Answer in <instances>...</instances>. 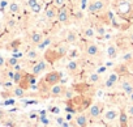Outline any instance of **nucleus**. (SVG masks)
Masks as SVG:
<instances>
[{"mask_svg": "<svg viewBox=\"0 0 133 127\" xmlns=\"http://www.w3.org/2000/svg\"><path fill=\"white\" fill-rule=\"evenodd\" d=\"M115 8H116V12L120 16H125L132 11V3L127 2V0H120V2H117L115 4Z\"/></svg>", "mask_w": 133, "mask_h": 127, "instance_id": "1", "label": "nucleus"}, {"mask_svg": "<svg viewBox=\"0 0 133 127\" xmlns=\"http://www.w3.org/2000/svg\"><path fill=\"white\" fill-rule=\"evenodd\" d=\"M106 7V3L103 0H93V2L88 5V11L90 13H98L101 11H103Z\"/></svg>", "mask_w": 133, "mask_h": 127, "instance_id": "2", "label": "nucleus"}, {"mask_svg": "<svg viewBox=\"0 0 133 127\" xmlns=\"http://www.w3.org/2000/svg\"><path fill=\"white\" fill-rule=\"evenodd\" d=\"M60 79H61V74H59V72L54 71V72H50V74H47V75H46L44 81H46V84H48L50 87H52V85L57 84V83L60 81Z\"/></svg>", "mask_w": 133, "mask_h": 127, "instance_id": "3", "label": "nucleus"}, {"mask_svg": "<svg viewBox=\"0 0 133 127\" xmlns=\"http://www.w3.org/2000/svg\"><path fill=\"white\" fill-rule=\"evenodd\" d=\"M57 20H59L61 24L68 22V20H69V11L66 9L65 5L57 9Z\"/></svg>", "mask_w": 133, "mask_h": 127, "instance_id": "4", "label": "nucleus"}, {"mask_svg": "<svg viewBox=\"0 0 133 127\" xmlns=\"http://www.w3.org/2000/svg\"><path fill=\"white\" fill-rule=\"evenodd\" d=\"M102 110H103L102 104H99V102L93 104V105L90 106V109H89V115H90L91 118H98V117L102 114Z\"/></svg>", "mask_w": 133, "mask_h": 127, "instance_id": "5", "label": "nucleus"}, {"mask_svg": "<svg viewBox=\"0 0 133 127\" xmlns=\"http://www.w3.org/2000/svg\"><path fill=\"white\" fill-rule=\"evenodd\" d=\"M119 115H120V113H119L116 109H108V110H106V113H104V119H106L107 122H114V120L117 119Z\"/></svg>", "mask_w": 133, "mask_h": 127, "instance_id": "6", "label": "nucleus"}, {"mask_svg": "<svg viewBox=\"0 0 133 127\" xmlns=\"http://www.w3.org/2000/svg\"><path fill=\"white\" fill-rule=\"evenodd\" d=\"M47 68V64H46V62L44 60H41V62H38L37 64L33 67V70H31V72H33V75H41L44 70Z\"/></svg>", "mask_w": 133, "mask_h": 127, "instance_id": "7", "label": "nucleus"}, {"mask_svg": "<svg viewBox=\"0 0 133 127\" xmlns=\"http://www.w3.org/2000/svg\"><path fill=\"white\" fill-rule=\"evenodd\" d=\"M98 54H99V47H98L95 43H91V45H89V46L86 47V55H88V56L93 58V56H97Z\"/></svg>", "mask_w": 133, "mask_h": 127, "instance_id": "8", "label": "nucleus"}, {"mask_svg": "<svg viewBox=\"0 0 133 127\" xmlns=\"http://www.w3.org/2000/svg\"><path fill=\"white\" fill-rule=\"evenodd\" d=\"M75 123L78 127H85V126H88V117L85 114H78L75 118Z\"/></svg>", "mask_w": 133, "mask_h": 127, "instance_id": "9", "label": "nucleus"}, {"mask_svg": "<svg viewBox=\"0 0 133 127\" xmlns=\"http://www.w3.org/2000/svg\"><path fill=\"white\" fill-rule=\"evenodd\" d=\"M117 80H119V74H117V72L110 74V76H108V79H107V81H106V87H107V88L114 87V85L117 83Z\"/></svg>", "mask_w": 133, "mask_h": 127, "instance_id": "10", "label": "nucleus"}, {"mask_svg": "<svg viewBox=\"0 0 133 127\" xmlns=\"http://www.w3.org/2000/svg\"><path fill=\"white\" fill-rule=\"evenodd\" d=\"M64 90H65V89H64L63 85H60V84H55V85L51 87V89H50V94L54 96V97H57V96H60Z\"/></svg>", "mask_w": 133, "mask_h": 127, "instance_id": "11", "label": "nucleus"}, {"mask_svg": "<svg viewBox=\"0 0 133 127\" xmlns=\"http://www.w3.org/2000/svg\"><path fill=\"white\" fill-rule=\"evenodd\" d=\"M57 7L55 5V7H48L47 9H46V19L47 20H54L55 17H57Z\"/></svg>", "mask_w": 133, "mask_h": 127, "instance_id": "12", "label": "nucleus"}, {"mask_svg": "<svg viewBox=\"0 0 133 127\" xmlns=\"http://www.w3.org/2000/svg\"><path fill=\"white\" fill-rule=\"evenodd\" d=\"M30 41H31L34 45H39V43L43 41V34H42V33H38V32L31 33V35H30Z\"/></svg>", "mask_w": 133, "mask_h": 127, "instance_id": "13", "label": "nucleus"}, {"mask_svg": "<svg viewBox=\"0 0 133 127\" xmlns=\"http://www.w3.org/2000/svg\"><path fill=\"white\" fill-rule=\"evenodd\" d=\"M95 34H97V32H95V28H93V26H88L85 30H84V37H86V38H94L95 37Z\"/></svg>", "mask_w": 133, "mask_h": 127, "instance_id": "14", "label": "nucleus"}, {"mask_svg": "<svg viewBox=\"0 0 133 127\" xmlns=\"http://www.w3.org/2000/svg\"><path fill=\"white\" fill-rule=\"evenodd\" d=\"M121 88H123V90H124V93H125L127 96H130V94L133 93V85H132L129 81H124L123 85H121Z\"/></svg>", "mask_w": 133, "mask_h": 127, "instance_id": "15", "label": "nucleus"}, {"mask_svg": "<svg viewBox=\"0 0 133 127\" xmlns=\"http://www.w3.org/2000/svg\"><path fill=\"white\" fill-rule=\"evenodd\" d=\"M107 55H108L110 59H116V56H117V50H116V47H115L114 45H110V46L107 47Z\"/></svg>", "mask_w": 133, "mask_h": 127, "instance_id": "16", "label": "nucleus"}, {"mask_svg": "<svg viewBox=\"0 0 133 127\" xmlns=\"http://www.w3.org/2000/svg\"><path fill=\"white\" fill-rule=\"evenodd\" d=\"M8 9H9V12L12 13V15H16V13H18L20 12V4L18 3H11V4H8Z\"/></svg>", "mask_w": 133, "mask_h": 127, "instance_id": "17", "label": "nucleus"}, {"mask_svg": "<svg viewBox=\"0 0 133 127\" xmlns=\"http://www.w3.org/2000/svg\"><path fill=\"white\" fill-rule=\"evenodd\" d=\"M65 41L68 42V43H76V41H77V35H76V33L69 32L68 34H66V37H65Z\"/></svg>", "mask_w": 133, "mask_h": 127, "instance_id": "18", "label": "nucleus"}, {"mask_svg": "<svg viewBox=\"0 0 133 127\" xmlns=\"http://www.w3.org/2000/svg\"><path fill=\"white\" fill-rule=\"evenodd\" d=\"M26 58H28L29 60H35V59L38 58V52H37L34 49H30V50H28V52H26Z\"/></svg>", "mask_w": 133, "mask_h": 127, "instance_id": "19", "label": "nucleus"}, {"mask_svg": "<svg viewBox=\"0 0 133 127\" xmlns=\"http://www.w3.org/2000/svg\"><path fill=\"white\" fill-rule=\"evenodd\" d=\"M77 68H78V64H77V62H76V60H72V62H69L68 64H66V70L71 71V72L77 71Z\"/></svg>", "mask_w": 133, "mask_h": 127, "instance_id": "20", "label": "nucleus"}, {"mask_svg": "<svg viewBox=\"0 0 133 127\" xmlns=\"http://www.w3.org/2000/svg\"><path fill=\"white\" fill-rule=\"evenodd\" d=\"M7 64L9 66V67H15L16 64H18V58L15 55V56H12V58H9L8 60H7Z\"/></svg>", "mask_w": 133, "mask_h": 127, "instance_id": "21", "label": "nucleus"}, {"mask_svg": "<svg viewBox=\"0 0 133 127\" xmlns=\"http://www.w3.org/2000/svg\"><path fill=\"white\" fill-rule=\"evenodd\" d=\"M30 11H31L33 13H41V11H42V4L38 2V3L34 4L33 7H30Z\"/></svg>", "mask_w": 133, "mask_h": 127, "instance_id": "22", "label": "nucleus"}, {"mask_svg": "<svg viewBox=\"0 0 133 127\" xmlns=\"http://www.w3.org/2000/svg\"><path fill=\"white\" fill-rule=\"evenodd\" d=\"M13 94H15L16 97H24V96H25V90L18 87V88H15V89H13Z\"/></svg>", "mask_w": 133, "mask_h": 127, "instance_id": "23", "label": "nucleus"}, {"mask_svg": "<svg viewBox=\"0 0 133 127\" xmlns=\"http://www.w3.org/2000/svg\"><path fill=\"white\" fill-rule=\"evenodd\" d=\"M95 32L99 34V35H106V29H104V26H102V25H95Z\"/></svg>", "mask_w": 133, "mask_h": 127, "instance_id": "24", "label": "nucleus"}, {"mask_svg": "<svg viewBox=\"0 0 133 127\" xmlns=\"http://www.w3.org/2000/svg\"><path fill=\"white\" fill-rule=\"evenodd\" d=\"M21 79H22V74L20 72V71H15V76H13V81L16 83V84H18L20 81H21Z\"/></svg>", "mask_w": 133, "mask_h": 127, "instance_id": "25", "label": "nucleus"}, {"mask_svg": "<svg viewBox=\"0 0 133 127\" xmlns=\"http://www.w3.org/2000/svg\"><path fill=\"white\" fill-rule=\"evenodd\" d=\"M89 80H90V83H98L99 81V74L97 72V74H91L90 76H89Z\"/></svg>", "mask_w": 133, "mask_h": 127, "instance_id": "26", "label": "nucleus"}, {"mask_svg": "<svg viewBox=\"0 0 133 127\" xmlns=\"http://www.w3.org/2000/svg\"><path fill=\"white\" fill-rule=\"evenodd\" d=\"M120 124L123 126V124H127V114L125 113H120Z\"/></svg>", "mask_w": 133, "mask_h": 127, "instance_id": "27", "label": "nucleus"}, {"mask_svg": "<svg viewBox=\"0 0 133 127\" xmlns=\"http://www.w3.org/2000/svg\"><path fill=\"white\" fill-rule=\"evenodd\" d=\"M54 3L57 8H61V7L65 5V0H54Z\"/></svg>", "mask_w": 133, "mask_h": 127, "instance_id": "28", "label": "nucleus"}, {"mask_svg": "<svg viewBox=\"0 0 133 127\" xmlns=\"http://www.w3.org/2000/svg\"><path fill=\"white\" fill-rule=\"evenodd\" d=\"M73 94H75V93H73L72 89H65V98H66V100H69L71 97H73Z\"/></svg>", "mask_w": 133, "mask_h": 127, "instance_id": "29", "label": "nucleus"}, {"mask_svg": "<svg viewBox=\"0 0 133 127\" xmlns=\"http://www.w3.org/2000/svg\"><path fill=\"white\" fill-rule=\"evenodd\" d=\"M123 59L127 60V62H128V60H132V59H133V54H130V52H129V54H125V55L123 56Z\"/></svg>", "mask_w": 133, "mask_h": 127, "instance_id": "30", "label": "nucleus"}, {"mask_svg": "<svg viewBox=\"0 0 133 127\" xmlns=\"http://www.w3.org/2000/svg\"><path fill=\"white\" fill-rule=\"evenodd\" d=\"M7 5H8V2H7V0H2V2H0V9H4Z\"/></svg>", "mask_w": 133, "mask_h": 127, "instance_id": "31", "label": "nucleus"}, {"mask_svg": "<svg viewBox=\"0 0 133 127\" xmlns=\"http://www.w3.org/2000/svg\"><path fill=\"white\" fill-rule=\"evenodd\" d=\"M56 124H57V126H63V124H64V119L60 118V117H57V118H56Z\"/></svg>", "mask_w": 133, "mask_h": 127, "instance_id": "32", "label": "nucleus"}, {"mask_svg": "<svg viewBox=\"0 0 133 127\" xmlns=\"http://www.w3.org/2000/svg\"><path fill=\"white\" fill-rule=\"evenodd\" d=\"M7 25H8V28H15L16 26V21L15 20H9Z\"/></svg>", "mask_w": 133, "mask_h": 127, "instance_id": "33", "label": "nucleus"}, {"mask_svg": "<svg viewBox=\"0 0 133 127\" xmlns=\"http://www.w3.org/2000/svg\"><path fill=\"white\" fill-rule=\"evenodd\" d=\"M37 3H38V0H28V5H29V8L33 7L34 4H37Z\"/></svg>", "mask_w": 133, "mask_h": 127, "instance_id": "34", "label": "nucleus"}, {"mask_svg": "<svg viewBox=\"0 0 133 127\" xmlns=\"http://www.w3.org/2000/svg\"><path fill=\"white\" fill-rule=\"evenodd\" d=\"M41 122L43 123V124H48L50 122H48V119L46 118V117H41Z\"/></svg>", "mask_w": 133, "mask_h": 127, "instance_id": "35", "label": "nucleus"}, {"mask_svg": "<svg viewBox=\"0 0 133 127\" xmlns=\"http://www.w3.org/2000/svg\"><path fill=\"white\" fill-rule=\"evenodd\" d=\"M50 111H52V113H55V114H57V113L60 111V109L55 106V107H51V109H50Z\"/></svg>", "mask_w": 133, "mask_h": 127, "instance_id": "36", "label": "nucleus"}, {"mask_svg": "<svg viewBox=\"0 0 133 127\" xmlns=\"http://www.w3.org/2000/svg\"><path fill=\"white\" fill-rule=\"evenodd\" d=\"M128 114L133 117V104H132V105H130V106L128 107Z\"/></svg>", "mask_w": 133, "mask_h": 127, "instance_id": "37", "label": "nucleus"}, {"mask_svg": "<svg viewBox=\"0 0 133 127\" xmlns=\"http://www.w3.org/2000/svg\"><path fill=\"white\" fill-rule=\"evenodd\" d=\"M5 63H7V62L4 60V58H3V56H0V67H3Z\"/></svg>", "mask_w": 133, "mask_h": 127, "instance_id": "38", "label": "nucleus"}, {"mask_svg": "<svg viewBox=\"0 0 133 127\" xmlns=\"http://www.w3.org/2000/svg\"><path fill=\"white\" fill-rule=\"evenodd\" d=\"M97 72H98V74H102V72H106V67H104V66H103V67H99V70H98Z\"/></svg>", "mask_w": 133, "mask_h": 127, "instance_id": "39", "label": "nucleus"}, {"mask_svg": "<svg viewBox=\"0 0 133 127\" xmlns=\"http://www.w3.org/2000/svg\"><path fill=\"white\" fill-rule=\"evenodd\" d=\"M86 0H81V9H85L86 8Z\"/></svg>", "mask_w": 133, "mask_h": 127, "instance_id": "40", "label": "nucleus"}, {"mask_svg": "<svg viewBox=\"0 0 133 127\" xmlns=\"http://www.w3.org/2000/svg\"><path fill=\"white\" fill-rule=\"evenodd\" d=\"M13 76H15V72H9V74H8V77H9V79H13Z\"/></svg>", "mask_w": 133, "mask_h": 127, "instance_id": "41", "label": "nucleus"}, {"mask_svg": "<svg viewBox=\"0 0 133 127\" xmlns=\"http://www.w3.org/2000/svg\"><path fill=\"white\" fill-rule=\"evenodd\" d=\"M3 26H4V25H3V22H2V21H0V30H2V29H3Z\"/></svg>", "mask_w": 133, "mask_h": 127, "instance_id": "42", "label": "nucleus"}, {"mask_svg": "<svg viewBox=\"0 0 133 127\" xmlns=\"http://www.w3.org/2000/svg\"><path fill=\"white\" fill-rule=\"evenodd\" d=\"M130 68H132V71H133V63H132V66H130Z\"/></svg>", "mask_w": 133, "mask_h": 127, "instance_id": "43", "label": "nucleus"}, {"mask_svg": "<svg viewBox=\"0 0 133 127\" xmlns=\"http://www.w3.org/2000/svg\"><path fill=\"white\" fill-rule=\"evenodd\" d=\"M130 39H132V41H133V34H132V35H130Z\"/></svg>", "mask_w": 133, "mask_h": 127, "instance_id": "44", "label": "nucleus"}, {"mask_svg": "<svg viewBox=\"0 0 133 127\" xmlns=\"http://www.w3.org/2000/svg\"><path fill=\"white\" fill-rule=\"evenodd\" d=\"M127 2H130V3H133V0H127Z\"/></svg>", "mask_w": 133, "mask_h": 127, "instance_id": "45", "label": "nucleus"}, {"mask_svg": "<svg viewBox=\"0 0 133 127\" xmlns=\"http://www.w3.org/2000/svg\"><path fill=\"white\" fill-rule=\"evenodd\" d=\"M0 2H2V0H0Z\"/></svg>", "mask_w": 133, "mask_h": 127, "instance_id": "46", "label": "nucleus"}]
</instances>
